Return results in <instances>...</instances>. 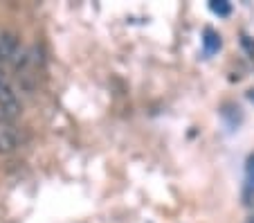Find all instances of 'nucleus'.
<instances>
[{
  "label": "nucleus",
  "mask_w": 254,
  "mask_h": 223,
  "mask_svg": "<svg viewBox=\"0 0 254 223\" xmlns=\"http://www.w3.org/2000/svg\"><path fill=\"white\" fill-rule=\"evenodd\" d=\"M18 113H20V102L16 97L14 88L2 83L0 86V115L5 117V120H14Z\"/></svg>",
  "instance_id": "obj_1"
},
{
  "label": "nucleus",
  "mask_w": 254,
  "mask_h": 223,
  "mask_svg": "<svg viewBox=\"0 0 254 223\" xmlns=\"http://www.w3.org/2000/svg\"><path fill=\"white\" fill-rule=\"evenodd\" d=\"M20 52H23V48H20L18 36L11 34V32H2L0 34V59L14 63Z\"/></svg>",
  "instance_id": "obj_2"
},
{
  "label": "nucleus",
  "mask_w": 254,
  "mask_h": 223,
  "mask_svg": "<svg viewBox=\"0 0 254 223\" xmlns=\"http://www.w3.org/2000/svg\"><path fill=\"white\" fill-rule=\"evenodd\" d=\"M16 149V131L9 120L0 115V153H9Z\"/></svg>",
  "instance_id": "obj_3"
},
{
  "label": "nucleus",
  "mask_w": 254,
  "mask_h": 223,
  "mask_svg": "<svg viewBox=\"0 0 254 223\" xmlns=\"http://www.w3.org/2000/svg\"><path fill=\"white\" fill-rule=\"evenodd\" d=\"M202 45H205L207 54H214L221 50V36L216 34L214 29H205V39H202Z\"/></svg>",
  "instance_id": "obj_4"
},
{
  "label": "nucleus",
  "mask_w": 254,
  "mask_h": 223,
  "mask_svg": "<svg viewBox=\"0 0 254 223\" xmlns=\"http://www.w3.org/2000/svg\"><path fill=\"white\" fill-rule=\"evenodd\" d=\"M209 7H211V11L218 16H230V11H232V5L227 0H214Z\"/></svg>",
  "instance_id": "obj_5"
},
{
  "label": "nucleus",
  "mask_w": 254,
  "mask_h": 223,
  "mask_svg": "<svg viewBox=\"0 0 254 223\" xmlns=\"http://www.w3.org/2000/svg\"><path fill=\"white\" fill-rule=\"evenodd\" d=\"M248 176H250V180L254 183V155L250 158V162H248Z\"/></svg>",
  "instance_id": "obj_6"
},
{
  "label": "nucleus",
  "mask_w": 254,
  "mask_h": 223,
  "mask_svg": "<svg viewBox=\"0 0 254 223\" xmlns=\"http://www.w3.org/2000/svg\"><path fill=\"white\" fill-rule=\"evenodd\" d=\"M0 61H2V59H0Z\"/></svg>",
  "instance_id": "obj_7"
}]
</instances>
